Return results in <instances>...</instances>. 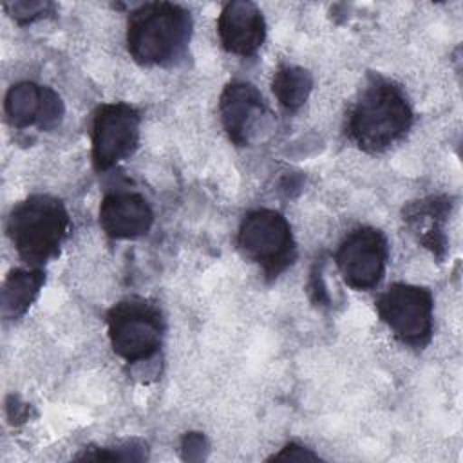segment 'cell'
<instances>
[{"label":"cell","instance_id":"9a60e30c","mask_svg":"<svg viewBox=\"0 0 463 463\" xmlns=\"http://www.w3.org/2000/svg\"><path fill=\"white\" fill-rule=\"evenodd\" d=\"M313 89L309 71L297 65H282L273 76V94L286 110L302 107Z\"/></svg>","mask_w":463,"mask_h":463},{"label":"cell","instance_id":"7a4b0ae2","mask_svg":"<svg viewBox=\"0 0 463 463\" xmlns=\"http://www.w3.org/2000/svg\"><path fill=\"white\" fill-rule=\"evenodd\" d=\"M192 33L190 13L170 2H148L127 22V47L141 65H168L184 56Z\"/></svg>","mask_w":463,"mask_h":463},{"label":"cell","instance_id":"ba28073f","mask_svg":"<svg viewBox=\"0 0 463 463\" xmlns=\"http://www.w3.org/2000/svg\"><path fill=\"white\" fill-rule=\"evenodd\" d=\"M389 257L385 235L371 226L353 230L338 246L336 266L353 289H373L380 284Z\"/></svg>","mask_w":463,"mask_h":463},{"label":"cell","instance_id":"5b68a950","mask_svg":"<svg viewBox=\"0 0 463 463\" xmlns=\"http://www.w3.org/2000/svg\"><path fill=\"white\" fill-rule=\"evenodd\" d=\"M239 248L246 259L260 266L268 277L282 273L297 255L289 222L275 210L250 212L239 228Z\"/></svg>","mask_w":463,"mask_h":463},{"label":"cell","instance_id":"6da1fadb","mask_svg":"<svg viewBox=\"0 0 463 463\" xmlns=\"http://www.w3.org/2000/svg\"><path fill=\"white\" fill-rule=\"evenodd\" d=\"M412 125L403 90L383 78H373L347 119V134L358 148L378 154L398 143Z\"/></svg>","mask_w":463,"mask_h":463},{"label":"cell","instance_id":"9c48e42d","mask_svg":"<svg viewBox=\"0 0 463 463\" xmlns=\"http://www.w3.org/2000/svg\"><path fill=\"white\" fill-rule=\"evenodd\" d=\"M5 116L16 128L36 125L42 130H52L63 118V103L52 89L22 81L5 96Z\"/></svg>","mask_w":463,"mask_h":463},{"label":"cell","instance_id":"4fadbf2b","mask_svg":"<svg viewBox=\"0 0 463 463\" xmlns=\"http://www.w3.org/2000/svg\"><path fill=\"white\" fill-rule=\"evenodd\" d=\"M450 212V203L447 197H427L407 206L403 219L411 232L418 237L425 248H429L439 259L445 251V219Z\"/></svg>","mask_w":463,"mask_h":463},{"label":"cell","instance_id":"e0dca14e","mask_svg":"<svg viewBox=\"0 0 463 463\" xmlns=\"http://www.w3.org/2000/svg\"><path fill=\"white\" fill-rule=\"evenodd\" d=\"M11 11V16L20 24H29L42 14H45L47 9H51V4L47 2H14L5 5Z\"/></svg>","mask_w":463,"mask_h":463},{"label":"cell","instance_id":"8fae6325","mask_svg":"<svg viewBox=\"0 0 463 463\" xmlns=\"http://www.w3.org/2000/svg\"><path fill=\"white\" fill-rule=\"evenodd\" d=\"M217 33L228 52L251 56L266 38V22L255 4L244 0L228 2L219 14Z\"/></svg>","mask_w":463,"mask_h":463},{"label":"cell","instance_id":"52a82bcc","mask_svg":"<svg viewBox=\"0 0 463 463\" xmlns=\"http://www.w3.org/2000/svg\"><path fill=\"white\" fill-rule=\"evenodd\" d=\"M139 112L127 103H105L92 119V163L109 170L130 157L139 143Z\"/></svg>","mask_w":463,"mask_h":463},{"label":"cell","instance_id":"8992f818","mask_svg":"<svg viewBox=\"0 0 463 463\" xmlns=\"http://www.w3.org/2000/svg\"><path fill=\"white\" fill-rule=\"evenodd\" d=\"M432 295L414 284L396 282L376 300V311L383 324L403 344L423 347L432 335Z\"/></svg>","mask_w":463,"mask_h":463},{"label":"cell","instance_id":"5bb4252c","mask_svg":"<svg viewBox=\"0 0 463 463\" xmlns=\"http://www.w3.org/2000/svg\"><path fill=\"white\" fill-rule=\"evenodd\" d=\"M45 282L40 268H18L9 273L2 288V315L4 318H20L34 302Z\"/></svg>","mask_w":463,"mask_h":463},{"label":"cell","instance_id":"ac0fdd59","mask_svg":"<svg viewBox=\"0 0 463 463\" xmlns=\"http://www.w3.org/2000/svg\"><path fill=\"white\" fill-rule=\"evenodd\" d=\"M269 459L273 461H317L318 456L315 452H311L309 449L298 445V443H288L284 449H280V452L273 454Z\"/></svg>","mask_w":463,"mask_h":463},{"label":"cell","instance_id":"30bf717a","mask_svg":"<svg viewBox=\"0 0 463 463\" xmlns=\"http://www.w3.org/2000/svg\"><path fill=\"white\" fill-rule=\"evenodd\" d=\"M219 114L228 137L235 145H248L260 118L266 114V105L255 85L232 81L219 98Z\"/></svg>","mask_w":463,"mask_h":463},{"label":"cell","instance_id":"277c9868","mask_svg":"<svg viewBox=\"0 0 463 463\" xmlns=\"http://www.w3.org/2000/svg\"><path fill=\"white\" fill-rule=\"evenodd\" d=\"M109 340L114 353L134 364L154 356L163 340L161 311L141 297H130L107 313Z\"/></svg>","mask_w":463,"mask_h":463},{"label":"cell","instance_id":"3957f363","mask_svg":"<svg viewBox=\"0 0 463 463\" xmlns=\"http://www.w3.org/2000/svg\"><path fill=\"white\" fill-rule=\"evenodd\" d=\"M69 226L71 219L63 203L51 195H31L7 217V235L18 255L33 268L58 255Z\"/></svg>","mask_w":463,"mask_h":463},{"label":"cell","instance_id":"2e32d148","mask_svg":"<svg viewBox=\"0 0 463 463\" xmlns=\"http://www.w3.org/2000/svg\"><path fill=\"white\" fill-rule=\"evenodd\" d=\"M78 459H110V461H139L145 458L143 445L136 447V443H127L123 447H103L92 449L85 454L76 456Z\"/></svg>","mask_w":463,"mask_h":463},{"label":"cell","instance_id":"7c38bea8","mask_svg":"<svg viewBox=\"0 0 463 463\" xmlns=\"http://www.w3.org/2000/svg\"><path fill=\"white\" fill-rule=\"evenodd\" d=\"M152 222L154 212L139 194L112 192L99 204V226L112 239H137Z\"/></svg>","mask_w":463,"mask_h":463}]
</instances>
